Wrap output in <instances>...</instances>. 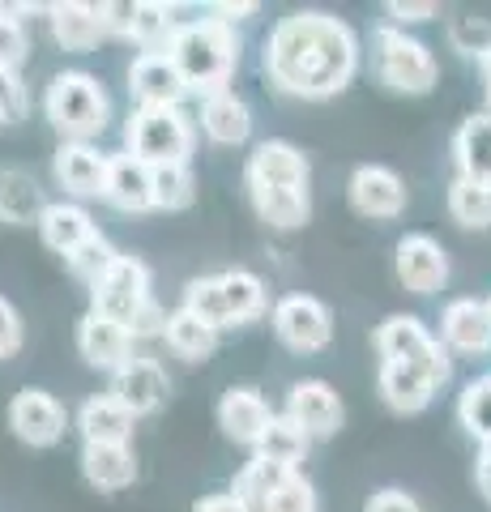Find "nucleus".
I'll return each mask as SVG.
<instances>
[{
    "label": "nucleus",
    "mask_w": 491,
    "mask_h": 512,
    "mask_svg": "<svg viewBox=\"0 0 491 512\" xmlns=\"http://www.w3.org/2000/svg\"><path fill=\"white\" fill-rule=\"evenodd\" d=\"M261 64L282 94L295 99H334L359 69L355 30L329 13H291L265 39Z\"/></svg>",
    "instance_id": "nucleus-1"
},
{
    "label": "nucleus",
    "mask_w": 491,
    "mask_h": 512,
    "mask_svg": "<svg viewBox=\"0 0 491 512\" xmlns=\"http://www.w3.org/2000/svg\"><path fill=\"white\" fill-rule=\"evenodd\" d=\"M171 60L184 73L188 90H197L201 99L210 94H223L235 64H240V39H235V26L223 18H197L184 22L176 47H171Z\"/></svg>",
    "instance_id": "nucleus-2"
},
{
    "label": "nucleus",
    "mask_w": 491,
    "mask_h": 512,
    "mask_svg": "<svg viewBox=\"0 0 491 512\" xmlns=\"http://www.w3.org/2000/svg\"><path fill=\"white\" fill-rule=\"evenodd\" d=\"M43 116L65 141H90L107 128L112 120V103H107V90L99 86V77L90 73H56L52 86L43 94Z\"/></svg>",
    "instance_id": "nucleus-3"
},
{
    "label": "nucleus",
    "mask_w": 491,
    "mask_h": 512,
    "mask_svg": "<svg viewBox=\"0 0 491 512\" xmlns=\"http://www.w3.org/2000/svg\"><path fill=\"white\" fill-rule=\"evenodd\" d=\"M124 141H129V154H137L150 167L188 163V154H193V120L180 107H137L129 124H124Z\"/></svg>",
    "instance_id": "nucleus-4"
},
{
    "label": "nucleus",
    "mask_w": 491,
    "mask_h": 512,
    "mask_svg": "<svg viewBox=\"0 0 491 512\" xmlns=\"http://www.w3.org/2000/svg\"><path fill=\"white\" fill-rule=\"evenodd\" d=\"M372 47H376V73L380 82L398 94H427L436 86V56L427 52V43L410 39L402 26H376L372 30Z\"/></svg>",
    "instance_id": "nucleus-5"
},
{
    "label": "nucleus",
    "mask_w": 491,
    "mask_h": 512,
    "mask_svg": "<svg viewBox=\"0 0 491 512\" xmlns=\"http://www.w3.org/2000/svg\"><path fill=\"white\" fill-rule=\"evenodd\" d=\"M376 350H380V359H385V363L393 359V363L419 367V372L432 380L436 389L449 380V355H445V346H440L432 333L423 329L419 316H389L385 325L376 329Z\"/></svg>",
    "instance_id": "nucleus-6"
},
{
    "label": "nucleus",
    "mask_w": 491,
    "mask_h": 512,
    "mask_svg": "<svg viewBox=\"0 0 491 512\" xmlns=\"http://www.w3.org/2000/svg\"><path fill=\"white\" fill-rule=\"evenodd\" d=\"M150 269L137 261V256H124L107 269V278L99 286H90V312H99L107 320H116V325L133 329L137 316L150 308Z\"/></svg>",
    "instance_id": "nucleus-7"
},
{
    "label": "nucleus",
    "mask_w": 491,
    "mask_h": 512,
    "mask_svg": "<svg viewBox=\"0 0 491 512\" xmlns=\"http://www.w3.org/2000/svg\"><path fill=\"white\" fill-rule=\"evenodd\" d=\"M274 333L295 355H316V350H325L329 338H334V316H329L321 299L287 295V299H278V308H274Z\"/></svg>",
    "instance_id": "nucleus-8"
},
{
    "label": "nucleus",
    "mask_w": 491,
    "mask_h": 512,
    "mask_svg": "<svg viewBox=\"0 0 491 512\" xmlns=\"http://www.w3.org/2000/svg\"><path fill=\"white\" fill-rule=\"evenodd\" d=\"M65 406L56 402L52 393L43 389H22L18 397L9 402V427L13 436L30 448H52L60 436H65Z\"/></svg>",
    "instance_id": "nucleus-9"
},
{
    "label": "nucleus",
    "mask_w": 491,
    "mask_h": 512,
    "mask_svg": "<svg viewBox=\"0 0 491 512\" xmlns=\"http://www.w3.org/2000/svg\"><path fill=\"white\" fill-rule=\"evenodd\" d=\"M56 180L73 197H103L107 192V171H112V154H103L90 141H60L56 150Z\"/></svg>",
    "instance_id": "nucleus-10"
},
{
    "label": "nucleus",
    "mask_w": 491,
    "mask_h": 512,
    "mask_svg": "<svg viewBox=\"0 0 491 512\" xmlns=\"http://www.w3.org/2000/svg\"><path fill=\"white\" fill-rule=\"evenodd\" d=\"M393 265H398V282L415 295H432L449 282V256L432 235H406Z\"/></svg>",
    "instance_id": "nucleus-11"
},
{
    "label": "nucleus",
    "mask_w": 491,
    "mask_h": 512,
    "mask_svg": "<svg viewBox=\"0 0 491 512\" xmlns=\"http://www.w3.org/2000/svg\"><path fill=\"white\" fill-rule=\"evenodd\" d=\"M133 342L137 338L129 329L116 325V320H107V316H99V312H86L82 325H77V350H82V359L90 367H99V372H112V376L129 359H137Z\"/></svg>",
    "instance_id": "nucleus-12"
},
{
    "label": "nucleus",
    "mask_w": 491,
    "mask_h": 512,
    "mask_svg": "<svg viewBox=\"0 0 491 512\" xmlns=\"http://www.w3.org/2000/svg\"><path fill=\"white\" fill-rule=\"evenodd\" d=\"M248 188H308V158L291 141H261L244 167Z\"/></svg>",
    "instance_id": "nucleus-13"
},
{
    "label": "nucleus",
    "mask_w": 491,
    "mask_h": 512,
    "mask_svg": "<svg viewBox=\"0 0 491 512\" xmlns=\"http://www.w3.org/2000/svg\"><path fill=\"white\" fill-rule=\"evenodd\" d=\"M346 197H351L355 214L363 218H398L406 210V184L389 167H376V163L355 167Z\"/></svg>",
    "instance_id": "nucleus-14"
},
{
    "label": "nucleus",
    "mask_w": 491,
    "mask_h": 512,
    "mask_svg": "<svg viewBox=\"0 0 491 512\" xmlns=\"http://www.w3.org/2000/svg\"><path fill=\"white\" fill-rule=\"evenodd\" d=\"M269 423H274V410H269V402L257 389H244L240 384V389H227L223 402H218V427H223V436L252 448V453H257Z\"/></svg>",
    "instance_id": "nucleus-15"
},
{
    "label": "nucleus",
    "mask_w": 491,
    "mask_h": 512,
    "mask_svg": "<svg viewBox=\"0 0 491 512\" xmlns=\"http://www.w3.org/2000/svg\"><path fill=\"white\" fill-rule=\"evenodd\" d=\"M129 94L137 107H180L188 82L171 56H137L129 64Z\"/></svg>",
    "instance_id": "nucleus-16"
},
{
    "label": "nucleus",
    "mask_w": 491,
    "mask_h": 512,
    "mask_svg": "<svg viewBox=\"0 0 491 512\" xmlns=\"http://www.w3.org/2000/svg\"><path fill=\"white\" fill-rule=\"evenodd\" d=\"M167 393H171V380L163 367H158V359H129L112 376V397L124 410H133L137 419L141 414H154L167 402Z\"/></svg>",
    "instance_id": "nucleus-17"
},
{
    "label": "nucleus",
    "mask_w": 491,
    "mask_h": 512,
    "mask_svg": "<svg viewBox=\"0 0 491 512\" xmlns=\"http://www.w3.org/2000/svg\"><path fill=\"white\" fill-rule=\"evenodd\" d=\"M103 201L120 214H146L154 210V167L141 163L137 154H112V171H107Z\"/></svg>",
    "instance_id": "nucleus-18"
},
{
    "label": "nucleus",
    "mask_w": 491,
    "mask_h": 512,
    "mask_svg": "<svg viewBox=\"0 0 491 512\" xmlns=\"http://www.w3.org/2000/svg\"><path fill=\"white\" fill-rule=\"evenodd\" d=\"M287 414L308 431L312 440H325L342 427V402L325 380H299L287 393Z\"/></svg>",
    "instance_id": "nucleus-19"
},
{
    "label": "nucleus",
    "mask_w": 491,
    "mask_h": 512,
    "mask_svg": "<svg viewBox=\"0 0 491 512\" xmlns=\"http://www.w3.org/2000/svg\"><path fill=\"white\" fill-rule=\"evenodd\" d=\"M47 26L52 39L65 52H94L107 39V22H103V5H82V0H65V5H47Z\"/></svg>",
    "instance_id": "nucleus-20"
},
{
    "label": "nucleus",
    "mask_w": 491,
    "mask_h": 512,
    "mask_svg": "<svg viewBox=\"0 0 491 512\" xmlns=\"http://www.w3.org/2000/svg\"><path fill=\"white\" fill-rule=\"evenodd\" d=\"M440 338L462 355H483L491 350V312L479 299H453L440 312Z\"/></svg>",
    "instance_id": "nucleus-21"
},
{
    "label": "nucleus",
    "mask_w": 491,
    "mask_h": 512,
    "mask_svg": "<svg viewBox=\"0 0 491 512\" xmlns=\"http://www.w3.org/2000/svg\"><path fill=\"white\" fill-rule=\"evenodd\" d=\"M201 128L218 146H244L252 137V111L235 90L210 94V99H201Z\"/></svg>",
    "instance_id": "nucleus-22"
},
{
    "label": "nucleus",
    "mask_w": 491,
    "mask_h": 512,
    "mask_svg": "<svg viewBox=\"0 0 491 512\" xmlns=\"http://www.w3.org/2000/svg\"><path fill=\"white\" fill-rule=\"evenodd\" d=\"M47 214V201H43V188L35 184V175L22 171V167H0V222L9 227H30Z\"/></svg>",
    "instance_id": "nucleus-23"
},
{
    "label": "nucleus",
    "mask_w": 491,
    "mask_h": 512,
    "mask_svg": "<svg viewBox=\"0 0 491 512\" xmlns=\"http://www.w3.org/2000/svg\"><path fill=\"white\" fill-rule=\"evenodd\" d=\"M184 22L176 18L171 5H158V0H137L133 5V43L141 56H171Z\"/></svg>",
    "instance_id": "nucleus-24"
},
{
    "label": "nucleus",
    "mask_w": 491,
    "mask_h": 512,
    "mask_svg": "<svg viewBox=\"0 0 491 512\" xmlns=\"http://www.w3.org/2000/svg\"><path fill=\"white\" fill-rule=\"evenodd\" d=\"M82 474L94 491H124L137 478L129 444H82Z\"/></svg>",
    "instance_id": "nucleus-25"
},
{
    "label": "nucleus",
    "mask_w": 491,
    "mask_h": 512,
    "mask_svg": "<svg viewBox=\"0 0 491 512\" xmlns=\"http://www.w3.org/2000/svg\"><path fill=\"white\" fill-rule=\"evenodd\" d=\"M133 423H137V414L124 410L112 393L90 397V402L77 410V427H82L86 444H129L133 440Z\"/></svg>",
    "instance_id": "nucleus-26"
},
{
    "label": "nucleus",
    "mask_w": 491,
    "mask_h": 512,
    "mask_svg": "<svg viewBox=\"0 0 491 512\" xmlns=\"http://www.w3.org/2000/svg\"><path fill=\"white\" fill-rule=\"evenodd\" d=\"M453 154H457V167H462V180L491 188V111H474L457 128Z\"/></svg>",
    "instance_id": "nucleus-27"
},
{
    "label": "nucleus",
    "mask_w": 491,
    "mask_h": 512,
    "mask_svg": "<svg viewBox=\"0 0 491 512\" xmlns=\"http://www.w3.org/2000/svg\"><path fill=\"white\" fill-rule=\"evenodd\" d=\"M99 231L94 227V218L82 210V205H73V201H56V205H47V214L39 218V235H43V244L60 252V256H69L86 244V239Z\"/></svg>",
    "instance_id": "nucleus-28"
},
{
    "label": "nucleus",
    "mask_w": 491,
    "mask_h": 512,
    "mask_svg": "<svg viewBox=\"0 0 491 512\" xmlns=\"http://www.w3.org/2000/svg\"><path fill=\"white\" fill-rule=\"evenodd\" d=\"M248 197H252L257 218L269 222V227H278V231H295L312 218L308 188H261L257 184V188H248Z\"/></svg>",
    "instance_id": "nucleus-29"
},
{
    "label": "nucleus",
    "mask_w": 491,
    "mask_h": 512,
    "mask_svg": "<svg viewBox=\"0 0 491 512\" xmlns=\"http://www.w3.org/2000/svg\"><path fill=\"white\" fill-rule=\"evenodd\" d=\"M432 393H436V384L427 380L419 367H410V363H380V397L398 410V414H419L427 402H432Z\"/></svg>",
    "instance_id": "nucleus-30"
},
{
    "label": "nucleus",
    "mask_w": 491,
    "mask_h": 512,
    "mask_svg": "<svg viewBox=\"0 0 491 512\" xmlns=\"http://www.w3.org/2000/svg\"><path fill=\"white\" fill-rule=\"evenodd\" d=\"M163 342L171 346V355H180V359H188V363H201V359H210V355H214L218 329H210L201 316H193L188 308H176V312L167 316Z\"/></svg>",
    "instance_id": "nucleus-31"
},
{
    "label": "nucleus",
    "mask_w": 491,
    "mask_h": 512,
    "mask_svg": "<svg viewBox=\"0 0 491 512\" xmlns=\"http://www.w3.org/2000/svg\"><path fill=\"white\" fill-rule=\"evenodd\" d=\"M295 470L291 466H278V461H269V457H257L252 453V461H244V470L235 474V483H231V495L240 500L244 508H261L269 495H274L282 483H287Z\"/></svg>",
    "instance_id": "nucleus-32"
},
{
    "label": "nucleus",
    "mask_w": 491,
    "mask_h": 512,
    "mask_svg": "<svg viewBox=\"0 0 491 512\" xmlns=\"http://www.w3.org/2000/svg\"><path fill=\"white\" fill-rule=\"evenodd\" d=\"M308 444H312V436L291 414H274V423H269V431L257 444V457H269V461H278V466L299 470V461L308 457Z\"/></svg>",
    "instance_id": "nucleus-33"
},
{
    "label": "nucleus",
    "mask_w": 491,
    "mask_h": 512,
    "mask_svg": "<svg viewBox=\"0 0 491 512\" xmlns=\"http://www.w3.org/2000/svg\"><path fill=\"white\" fill-rule=\"evenodd\" d=\"M223 278V295H227V308H231V325H248L265 312V282L248 269H227Z\"/></svg>",
    "instance_id": "nucleus-34"
},
{
    "label": "nucleus",
    "mask_w": 491,
    "mask_h": 512,
    "mask_svg": "<svg viewBox=\"0 0 491 512\" xmlns=\"http://www.w3.org/2000/svg\"><path fill=\"white\" fill-rule=\"evenodd\" d=\"M449 214L457 227L466 231H487L491 227V188L483 184H470L457 175L453 188H449Z\"/></svg>",
    "instance_id": "nucleus-35"
},
{
    "label": "nucleus",
    "mask_w": 491,
    "mask_h": 512,
    "mask_svg": "<svg viewBox=\"0 0 491 512\" xmlns=\"http://www.w3.org/2000/svg\"><path fill=\"white\" fill-rule=\"evenodd\" d=\"M193 316H201L210 329H223L231 325V308H227V295H223V278H193L184 286V303Z\"/></svg>",
    "instance_id": "nucleus-36"
},
{
    "label": "nucleus",
    "mask_w": 491,
    "mask_h": 512,
    "mask_svg": "<svg viewBox=\"0 0 491 512\" xmlns=\"http://www.w3.org/2000/svg\"><path fill=\"white\" fill-rule=\"evenodd\" d=\"M65 261H69V269H73V278H77V282L99 286V282L107 278V269H112V265L120 261V252L112 248V239H107L103 231H94L82 248L65 256Z\"/></svg>",
    "instance_id": "nucleus-37"
},
{
    "label": "nucleus",
    "mask_w": 491,
    "mask_h": 512,
    "mask_svg": "<svg viewBox=\"0 0 491 512\" xmlns=\"http://www.w3.org/2000/svg\"><path fill=\"white\" fill-rule=\"evenodd\" d=\"M193 167L188 163H167V167H154V210H188L193 205Z\"/></svg>",
    "instance_id": "nucleus-38"
},
{
    "label": "nucleus",
    "mask_w": 491,
    "mask_h": 512,
    "mask_svg": "<svg viewBox=\"0 0 491 512\" xmlns=\"http://www.w3.org/2000/svg\"><path fill=\"white\" fill-rule=\"evenodd\" d=\"M457 414H462V427L470 431L474 440L491 444V376H479V380L466 384Z\"/></svg>",
    "instance_id": "nucleus-39"
},
{
    "label": "nucleus",
    "mask_w": 491,
    "mask_h": 512,
    "mask_svg": "<svg viewBox=\"0 0 491 512\" xmlns=\"http://www.w3.org/2000/svg\"><path fill=\"white\" fill-rule=\"evenodd\" d=\"M248 512H316V487L295 470L261 508H248Z\"/></svg>",
    "instance_id": "nucleus-40"
},
{
    "label": "nucleus",
    "mask_w": 491,
    "mask_h": 512,
    "mask_svg": "<svg viewBox=\"0 0 491 512\" xmlns=\"http://www.w3.org/2000/svg\"><path fill=\"white\" fill-rule=\"evenodd\" d=\"M22 60H26V26L9 9H0V69L18 73Z\"/></svg>",
    "instance_id": "nucleus-41"
},
{
    "label": "nucleus",
    "mask_w": 491,
    "mask_h": 512,
    "mask_svg": "<svg viewBox=\"0 0 491 512\" xmlns=\"http://www.w3.org/2000/svg\"><path fill=\"white\" fill-rule=\"evenodd\" d=\"M26 111H30V94L22 86V77L0 69V124H18L26 120Z\"/></svg>",
    "instance_id": "nucleus-42"
},
{
    "label": "nucleus",
    "mask_w": 491,
    "mask_h": 512,
    "mask_svg": "<svg viewBox=\"0 0 491 512\" xmlns=\"http://www.w3.org/2000/svg\"><path fill=\"white\" fill-rule=\"evenodd\" d=\"M22 350V316L9 299H0V359H13Z\"/></svg>",
    "instance_id": "nucleus-43"
},
{
    "label": "nucleus",
    "mask_w": 491,
    "mask_h": 512,
    "mask_svg": "<svg viewBox=\"0 0 491 512\" xmlns=\"http://www.w3.org/2000/svg\"><path fill=\"white\" fill-rule=\"evenodd\" d=\"M453 43L462 47V52H470V56L474 52L483 56L487 47H491V26L487 22H474V18H462V22L453 26Z\"/></svg>",
    "instance_id": "nucleus-44"
},
{
    "label": "nucleus",
    "mask_w": 491,
    "mask_h": 512,
    "mask_svg": "<svg viewBox=\"0 0 491 512\" xmlns=\"http://www.w3.org/2000/svg\"><path fill=\"white\" fill-rule=\"evenodd\" d=\"M368 512H423V508L406 491H376L368 500Z\"/></svg>",
    "instance_id": "nucleus-45"
},
{
    "label": "nucleus",
    "mask_w": 491,
    "mask_h": 512,
    "mask_svg": "<svg viewBox=\"0 0 491 512\" xmlns=\"http://www.w3.org/2000/svg\"><path fill=\"white\" fill-rule=\"evenodd\" d=\"M385 13L393 22H427V18H436V5H432V0H423V5H402V0H389Z\"/></svg>",
    "instance_id": "nucleus-46"
},
{
    "label": "nucleus",
    "mask_w": 491,
    "mask_h": 512,
    "mask_svg": "<svg viewBox=\"0 0 491 512\" xmlns=\"http://www.w3.org/2000/svg\"><path fill=\"white\" fill-rule=\"evenodd\" d=\"M193 512H248V508L235 500L231 491H223V495H201V500L193 504Z\"/></svg>",
    "instance_id": "nucleus-47"
},
{
    "label": "nucleus",
    "mask_w": 491,
    "mask_h": 512,
    "mask_svg": "<svg viewBox=\"0 0 491 512\" xmlns=\"http://www.w3.org/2000/svg\"><path fill=\"white\" fill-rule=\"evenodd\" d=\"M257 13V5H214V18H223V22H244V18H252Z\"/></svg>",
    "instance_id": "nucleus-48"
},
{
    "label": "nucleus",
    "mask_w": 491,
    "mask_h": 512,
    "mask_svg": "<svg viewBox=\"0 0 491 512\" xmlns=\"http://www.w3.org/2000/svg\"><path fill=\"white\" fill-rule=\"evenodd\" d=\"M479 487L491 500V444H483V457H479Z\"/></svg>",
    "instance_id": "nucleus-49"
},
{
    "label": "nucleus",
    "mask_w": 491,
    "mask_h": 512,
    "mask_svg": "<svg viewBox=\"0 0 491 512\" xmlns=\"http://www.w3.org/2000/svg\"><path fill=\"white\" fill-rule=\"evenodd\" d=\"M479 69H483V77H487V90H491V47H487V52L479 56Z\"/></svg>",
    "instance_id": "nucleus-50"
},
{
    "label": "nucleus",
    "mask_w": 491,
    "mask_h": 512,
    "mask_svg": "<svg viewBox=\"0 0 491 512\" xmlns=\"http://www.w3.org/2000/svg\"><path fill=\"white\" fill-rule=\"evenodd\" d=\"M487 111H491V90H487Z\"/></svg>",
    "instance_id": "nucleus-51"
},
{
    "label": "nucleus",
    "mask_w": 491,
    "mask_h": 512,
    "mask_svg": "<svg viewBox=\"0 0 491 512\" xmlns=\"http://www.w3.org/2000/svg\"><path fill=\"white\" fill-rule=\"evenodd\" d=\"M487 312H491V299H487Z\"/></svg>",
    "instance_id": "nucleus-52"
}]
</instances>
